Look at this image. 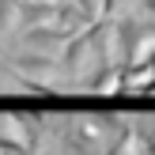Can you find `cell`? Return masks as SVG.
<instances>
[{"label": "cell", "mask_w": 155, "mask_h": 155, "mask_svg": "<svg viewBox=\"0 0 155 155\" xmlns=\"http://www.w3.org/2000/svg\"><path fill=\"white\" fill-rule=\"evenodd\" d=\"M129 121L117 114H72L61 129V140L72 155H106Z\"/></svg>", "instance_id": "6da1fadb"}, {"label": "cell", "mask_w": 155, "mask_h": 155, "mask_svg": "<svg viewBox=\"0 0 155 155\" xmlns=\"http://www.w3.org/2000/svg\"><path fill=\"white\" fill-rule=\"evenodd\" d=\"M155 38V23H140L136 15H121L114 23V53H117V68H129L140 61V49Z\"/></svg>", "instance_id": "7a4b0ae2"}, {"label": "cell", "mask_w": 155, "mask_h": 155, "mask_svg": "<svg viewBox=\"0 0 155 155\" xmlns=\"http://www.w3.org/2000/svg\"><path fill=\"white\" fill-rule=\"evenodd\" d=\"M0 151H8V155H34L38 151V125L27 114L0 110Z\"/></svg>", "instance_id": "3957f363"}, {"label": "cell", "mask_w": 155, "mask_h": 155, "mask_svg": "<svg viewBox=\"0 0 155 155\" xmlns=\"http://www.w3.org/2000/svg\"><path fill=\"white\" fill-rule=\"evenodd\" d=\"M12 68L23 76L27 83H42V87H49V80H57L61 72V57H49V53H15L12 57Z\"/></svg>", "instance_id": "277c9868"}, {"label": "cell", "mask_w": 155, "mask_h": 155, "mask_svg": "<svg viewBox=\"0 0 155 155\" xmlns=\"http://www.w3.org/2000/svg\"><path fill=\"white\" fill-rule=\"evenodd\" d=\"M72 42V34L61 27H34V30H23V49L30 53H49V57H61L64 53V45Z\"/></svg>", "instance_id": "5b68a950"}, {"label": "cell", "mask_w": 155, "mask_h": 155, "mask_svg": "<svg viewBox=\"0 0 155 155\" xmlns=\"http://www.w3.org/2000/svg\"><path fill=\"white\" fill-rule=\"evenodd\" d=\"M106 155H148V136H144V125L129 121L125 129L117 133V140L110 144Z\"/></svg>", "instance_id": "8992f818"}, {"label": "cell", "mask_w": 155, "mask_h": 155, "mask_svg": "<svg viewBox=\"0 0 155 155\" xmlns=\"http://www.w3.org/2000/svg\"><path fill=\"white\" fill-rule=\"evenodd\" d=\"M61 4V0H57ZM57 4H34V0H19V27L34 30V27H49L57 23Z\"/></svg>", "instance_id": "52a82bcc"}, {"label": "cell", "mask_w": 155, "mask_h": 155, "mask_svg": "<svg viewBox=\"0 0 155 155\" xmlns=\"http://www.w3.org/2000/svg\"><path fill=\"white\" fill-rule=\"evenodd\" d=\"M53 27H61V30H68V34H83L87 30V19H83V12H80V4L76 0H61L57 4V23Z\"/></svg>", "instance_id": "ba28073f"}, {"label": "cell", "mask_w": 155, "mask_h": 155, "mask_svg": "<svg viewBox=\"0 0 155 155\" xmlns=\"http://www.w3.org/2000/svg\"><path fill=\"white\" fill-rule=\"evenodd\" d=\"M19 27V0H0V34Z\"/></svg>", "instance_id": "9c48e42d"}, {"label": "cell", "mask_w": 155, "mask_h": 155, "mask_svg": "<svg viewBox=\"0 0 155 155\" xmlns=\"http://www.w3.org/2000/svg\"><path fill=\"white\" fill-rule=\"evenodd\" d=\"M80 4V12H83V19H87V27H95V23H102L106 15H102V0H76Z\"/></svg>", "instance_id": "30bf717a"}, {"label": "cell", "mask_w": 155, "mask_h": 155, "mask_svg": "<svg viewBox=\"0 0 155 155\" xmlns=\"http://www.w3.org/2000/svg\"><path fill=\"white\" fill-rule=\"evenodd\" d=\"M144 136H148V155H155V121L144 125Z\"/></svg>", "instance_id": "8fae6325"}, {"label": "cell", "mask_w": 155, "mask_h": 155, "mask_svg": "<svg viewBox=\"0 0 155 155\" xmlns=\"http://www.w3.org/2000/svg\"><path fill=\"white\" fill-rule=\"evenodd\" d=\"M140 98H155V76H151L148 83H144V91H140Z\"/></svg>", "instance_id": "7c38bea8"}, {"label": "cell", "mask_w": 155, "mask_h": 155, "mask_svg": "<svg viewBox=\"0 0 155 155\" xmlns=\"http://www.w3.org/2000/svg\"><path fill=\"white\" fill-rule=\"evenodd\" d=\"M144 64H148V68H151V72H155V53H151V57H148V61H144Z\"/></svg>", "instance_id": "4fadbf2b"}, {"label": "cell", "mask_w": 155, "mask_h": 155, "mask_svg": "<svg viewBox=\"0 0 155 155\" xmlns=\"http://www.w3.org/2000/svg\"><path fill=\"white\" fill-rule=\"evenodd\" d=\"M34 4H57V0H34Z\"/></svg>", "instance_id": "5bb4252c"}, {"label": "cell", "mask_w": 155, "mask_h": 155, "mask_svg": "<svg viewBox=\"0 0 155 155\" xmlns=\"http://www.w3.org/2000/svg\"><path fill=\"white\" fill-rule=\"evenodd\" d=\"M0 155H8V151H0Z\"/></svg>", "instance_id": "9a60e30c"}]
</instances>
